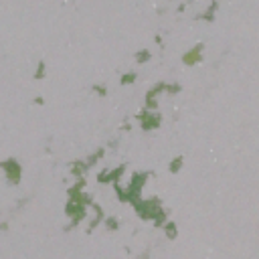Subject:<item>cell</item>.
Returning <instances> with one entry per match:
<instances>
[{
  "instance_id": "1",
  "label": "cell",
  "mask_w": 259,
  "mask_h": 259,
  "mask_svg": "<svg viewBox=\"0 0 259 259\" xmlns=\"http://www.w3.org/2000/svg\"><path fill=\"white\" fill-rule=\"evenodd\" d=\"M2 168L6 170V176H8V180L12 184L20 180V166H18L14 160H6V162H2Z\"/></svg>"
},
{
  "instance_id": "2",
  "label": "cell",
  "mask_w": 259,
  "mask_h": 259,
  "mask_svg": "<svg viewBox=\"0 0 259 259\" xmlns=\"http://www.w3.org/2000/svg\"><path fill=\"white\" fill-rule=\"evenodd\" d=\"M201 45H199V47H194V49L190 51V53H186V55H184V63H188V65H190L192 61H199V59H201Z\"/></svg>"
},
{
  "instance_id": "3",
  "label": "cell",
  "mask_w": 259,
  "mask_h": 259,
  "mask_svg": "<svg viewBox=\"0 0 259 259\" xmlns=\"http://www.w3.org/2000/svg\"><path fill=\"white\" fill-rule=\"evenodd\" d=\"M180 166H182V158H174V160H172V164H170V170H172V172H176Z\"/></svg>"
},
{
  "instance_id": "4",
  "label": "cell",
  "mask_w": 259,
  "mask_h": 259,
  "mask_svg": "<svg viewBox=\"0 0 259 259\" xmlns=\"http://www.w3.org/2000/svg\"><path fill=\"white\" fill-rule=\"evenodd\" d=\"M134 79H136V73H128V75L122 77V83H132Z\"/></svg>"
},
{
  "instance_id": "5",
  "label": "cell",
  "mask_w": 259,
  "mask_h": 259,
  "mask_svg": "<svg viewBox=\"0 0 259 259\" xmlns=\"http://www.w3.org/2000/svg\"><path fill=\"white\" fill-rule=\"evenodd\" d=\"M150 59V53L148 51H142V53H138V61H148Z\"/></svg>"
},
{
  "instance_id": "6",
  "label": "cell",
  "mask_w": 259,
  "mask_h": 259,
  "mask_svg": "<svg viewBox=\"0 0 259 259\" xmlns=\"http://www.w3.org/2000/svg\"><path fill=\"white\" fill-rule=\"evenodd\" d=\"M166 233H168V237H174V235H176L174 225H172V223H168V225H166Z\"/></svg>"
},
{
  "instance_id": "7",
  "label": "cell",
  "mask_w": 259,
  "mask_h": 259,
  "mask_svg": "<svg viewBox=\"0 0 259 259\" xmlns=\"http://www.w3.org/2000/svg\"><path fill=\"white\" fill-rule=\"evenodd\" d=\"M45 73V63H39V71H37V77H43Z\"/></svg>"
},
{
  "instance_id": "8",
  "label": "cell",
  "mask_w": 259,
  "mask_h": 259,
  "mask_svg": "<svg viewBox=\"0 0 259 259\" xmlns=\"http://www.w3.org/2000/svg\"><path fill=\"white\" fill-rule=\"evenodd\" d=\"M107 225H109V229H117V221H116V219H109Z\"/></svg>"
}]
</instances>
